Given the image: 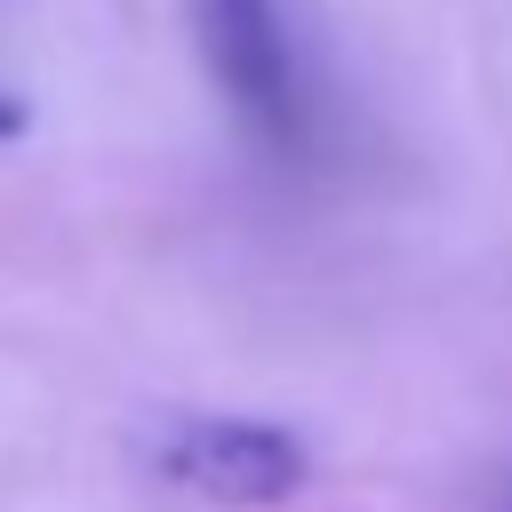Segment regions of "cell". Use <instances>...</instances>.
Wrapping results in <instances>:
<instances>
[{
  "label": "cell",
  "mask_w": 512,
  "mask_h": 512,
  "mask_svg": "<svg viewBox=\"0 0 512 512\" xmlns=\"http://www.w3.org/2000/svg\"><path fill=\"white\" fill-rule=\"evenodd\" d=\"M184 24L224 112L248 128V144L296 160L312 136V104H304V64H296L280 0H184Z\"/></svg>",
  "instance_id": "obj_1"
},
{
  "label": "cell",
  "mask_w": 512,
  "mask_h": 512,
  "mask_svg": "<svg viewBox=\"0 0 512 512\" xmlns=\"http://www.w3.org/2000/svg\"><path fill=\"white\" fill-rule=\"evenodd\" d=\"M152 464L168 488L224 504V512H272V504L304 496V480H312L304 440L264 416H176L160 432Z\"/></svg>",
  "instance_id": "obj_2"
},
{
  "label": "cell",
  "mask_w": 512,
  "mask_h": 512,
  "mask_svg": "<svg viewBox=\"0 0 512 512\" xmlns=\"http://www.w3.org/2000/svg\"><path fill=\"white\" fill-rule=\"evenodd\" d=\"M8 136H24V104L0 88V144H8Z\"/></svg>",
  "instance_id": "obj_3"
}]
</instances>
